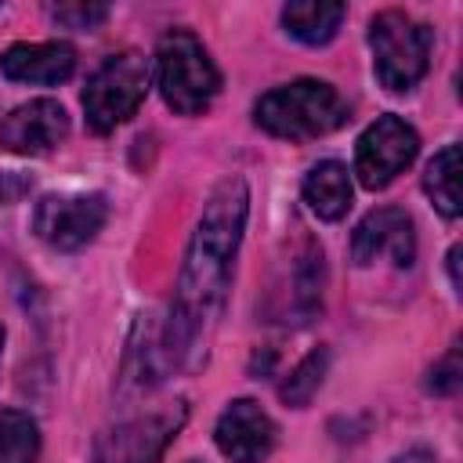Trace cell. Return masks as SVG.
<instances>
[{"mask_svg":"<svg viewBox=\"0 0 463 463\" xmlns=\"http://www.w3.org/2000/svg\"><path fill=\"white\" fill-rule=\"evenodd\" d=\"M246 213H250V188L242 177H224L203 203L199 224L184 250L174 307L159 333V351L166 365H192L199 351H206L203 344L228 297Z\"/></svg>","mask_w":463,"mask_h":463,"instance_id":"1","label":"cell"},{"mask_svg":"<svg viewBox=\"0 0 463 463\" xmlns=\"http://www.w3.org/2000/svg\"><path fill=\"white\" fill-rule=\"evenodd\" d=\"M253 119L271 137L307 141L336 130L347 119V101L326 80H293L260 94V101L253 105Z\"/></svg>","mask_w":463,"mask_h":463,"instance_id":"2","label":"cell"},{"mask_svg":"<svg viewBox=\"0 0 463 463\" xmlns=\"http://www.w3.org/2000/svg\"><path fill=\"white\" fill-rule=\"evenodd\" d=\"M156 83L163 101L177 116H199L221 90V72L203 47V40L188 29H170L156 47Z\"/></svg>","mask_w":463,"mask_h":463,"instance_id":"3","label":"cell"},{"mask_svg":"<svg viewBox=\"0 0 463 463\" xmlns=\"http://www.w3.org/2000/svg\"><path fill=\"white\" fill-rule=\"evenodd\" d=\"M430 43H434V33L405 11H380L369 22L373 69L391 94H405L427 76Z\"/></svg>","mask_w":463,"mask_h":463,"instance_id":"4","label":"cell"},{"mask_svg":"<svg viewBox=\"0 0 463 463\" xmlns=\"http://www.w3.org/2000/svg\"><path fill=\"white\" fill-rule=\"evenodd\" d=\"M148 80H152V72H148L145 54H137V51L109 54L83 87L87 127L94 134H109L119 123H127L141 109V101L148 94Z\"/></svg>","mask_w":463,"mask_h":463,"instance_id":"5","label":"cell"},{"mask_svg":"<svg viewBox=\"0 0 463 463\" xmlns=\"http://www.w3.org/2000/svg\"><path fill=\"white\" fill-rule=\"evenodd\" d=\"M109 217V203L101 192H58L43 195L33 210V232L54 250H83Z\"/></svg>","mask_w":463,"mask_h":463,"instance_id":"6","label":"cell"},{"mask_svg":"<svg viewBox=\"0 0 463 463\" xmlns=\"http://www.w3.org/2000/svg\"><path fill=\"white\" fill-rule=\"evenodd\" d=\"M420 152V134L402 116H376L354 145V174L369 192L387 188Z\"/></svg>","mask_w":463,"mask_h":463,"instance_id":"7","label":"cell"},{"mask_svg":"<svg viewBox=\"0 0 463 463\" xmlns=\"http://www.w3.org/2000/svg\"><path fill=\"white\" fill-rule=\"evenodd\" d=\"M181 423H184V402H174V409H156L123 420L119 427L98 438L90 463H159Z\"/></svg>","mask_w":463,"mask_h":463,"instance_id":"8","label":"cell"},{"mask_svg":"<svg viewBox=\"0 0 463 463\" xmlns=\"http://www.w3.org/2000/svg\"><path fill=\"white\" fill-rule=\"evenodd\" d=\"M351 257L358 268H369L376 260H391L394 268H409L416 260V232L412 217L398 206H376L369 210L351 235Z\"/></svg>","mask_w":463,"mask_h":463,"instance_id":"9","label":"cell"},{"mask_svg":"<svg viewBox=\"0 0 463 463\" xmlns=\"http://www.w3.org/2000/svg\"><path fill=\"white\" fill-rule=\"evenodd\" d=\"M69 137V116L54 98H33L0 123V148L14 156H47Z\"/></svg>","mask_w":463,"mask_h":463,"instance_id":"10","label":"cell"},{"mask_svg":"<svg viewBox=\"0 0 463 463\" xmlns=\"http://www.w3.org/2000/svg\"><path fill=\"white\" fill-rule=\"evenodd\" d=\"M275 434L271 416L253 398H235L213 427V441L232 463H260L275 449Z\"/></svg>","mask_w":463,"mask_h":463,"instance_id":"11","label":"cell"},{"mask_svg":"<svg viewBox=\"0 0 463 463\" xmlns=\"http://www.w3.org/2000/svg\"><path fill=\"white\" fill-rule=\"evenodd\" d=\"M76 69V51L61 40H47V43H11L0 54V72L14 83H40V87H54L65 83Z\"/></svg>","mask_w":463,"mask_h":463,"instance_id":"12","label":"cell"},{"mask_svg":"<svg viewBox=\"0 0 463 463\" xmlns=\"http://www.w3.org/2000/svg\"><path fill=\"white\" fill-rule=\"evenodd\" d=\"M304 203L311 206L315 217L322 221H340L351 206V177H347V166L336 163V159H322L307 170L304 177Z\"/></svg>","mask_w":463,"mask_h":463,"instance_id":"13","label":"cell"},{"mask_svg":"<svg viewBox=\"0 0 463 463\" xmlns=\"http://www.w3.org/2000/svg\"><path fill=\"white\" fill-rule=\"evenodd\" d=\"M344 18H347V4H329V0H293L282 7L286 33L311 47L329 43Z\"/></svg>","mask_w":463,"mask_h":463,"instance_id":"14","label":"cell"},{"mask_svg":"<svg viewBox=\"0 0 463 463\" xmlns=\"http://www.w3.org/2000/svg\"><path fill=\"white\" fill-rule=\"evenodd\" d=\"M423 192L438 206L441 217L456 221L463 203H459V145H445L423 170Z\"/></svg>","mask_w":463,"mask_h":463,"instance_id":"15","label":"cell"},{"mask_svg":"<svg viewBox=\"0 0 463 463\" xmlns=\"http://www.w3.org/2000/svg\"><path fill=\"white\" fill-rule=\"evenodd\" d=\"M40 427L22 409H0V463H36Z\"/></svg>","mask_w":463,"mask_h":463,"instance_id":"16","label":"cell"},{"mask_svg":"<svg viewBox=\"0 0 463 463\" xmlns=\"http://www.w3.org/2000/svg\"><path fill=\"white\" fill-rule=\"evenodd\" d=\"M326 369H329V347L307 351V354L289 369V376L279 383V398H282L286 405H293V409L307 405V402L318 394V387H322V380H326Z\"/></svg>","mask_w":463,"mask_h":463,"instance_id":"17","label":"cell"},{"mask_svg":"<svg viewBox=\"0 0 463 463\" xmlns=\"http://www.w3.org/2000/svg\"><path fill=\"white\" fill-rule=\"evenodd\" d=\"M51 18L65 29L90 33L109 18V7L105 4H58V7H51Z\"/></svg>","mask_w":463,"mask_h":463,"instance_id":"18","label":"cell"},{"mask_svg":"<svg viewBox=\"0 0 463 463\" xmlns=\"http://www.w3.org/2000/svg\"><path fill=\"white\" fill-rule=\"evenodd\" d=\"M463 380V365H459V347H449V354L441 362H434L430 376H427V391L434 394H452Z\"/></svg>","mask_w":463,"mask_h":463,"instance_id":"19","label":"cell"},{"mask_svg":"<svg viewBox=\"0 0 463 463\" xmlns=\"http://www.w3.org/2000/svg\"><path fill=\"white\" fill-rule=\"evenodd\" d=\"M29 184H33V181L22 177V174H14V170H11V174H0V203H14Z\"/></svg>","mask_w":463,"mask_h":463,"instance_id":"20","label":"cell"},{"mask_svg":"<svg viewBox=\"0 0 463 463\" xmlns=\"http://www.w3.org/2000/svg\"><path fill=\"white\" fill-rule=\"evenodd\" d=\"M391 463H438V459H434V452H430V449H409V452L394 456Z\"/></svg>","mask_w":463,"mask_h":463,"instance_id":"21","label":"cell"},{"mask_svg":"<svg viewBox=\"0 0 463 463\" xmlns=\"http://www.w3.org/2000/svg\"><path fill=\"white\" fill-rule=\"evenodd\" d=\"M449 279H452V286L459 289V246L449 250Z\"/></svg>","mask_w":463,"mask_h":463,"instance_id":"22","label":"cell"},{"mask_svg":"<svg viewBox=\"0 0 463 463\" xmlns=\"http://www.w3.org/2000/svg\"><path fill=\"white\" fill-rule=\"evenodd\" d=\"M4 340H7V333H4V326H0V358H4Z\"/></svg>","mask_w":463,"mask_h":463,"instance_id":"23","label":"cell"},{"mask_svg":"<svg viewBox=\"0 0 463 463\" xmlns=\"http://www.w3.org/2000/svg\"><path fill=\"white\" fill-rule=\"evenodd\" d=\"M188 463H199V459H188Z\"/></svg>","mask_w":463,"mask_h":463,"instance_id":"24","label":"cell"}]
</instances>
